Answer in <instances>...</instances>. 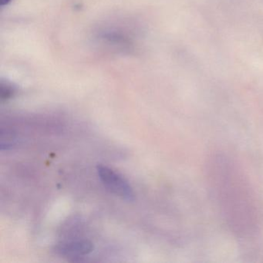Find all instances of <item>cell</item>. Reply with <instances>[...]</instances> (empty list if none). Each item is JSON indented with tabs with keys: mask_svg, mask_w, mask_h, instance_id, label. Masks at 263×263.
Listing matches in <instances>:
<instances>
[{
	"mask_svg": "<svg viewBox=\"0 0 263 263\" xmlns=\"http://www.w3.org/2000/svg\"><path fill=\"white\" fill-rule=\"evenodd\" d=\"M93 249V244L88 240H77L63 242L55 247L57 253L63 256L70 257H81L88 255Z\"/></svg>",
	"mask_w": 263,
	"mask_h": 263,
	"instance_id": "7a4b0ae2",
	"label": "cell"
},
{
	"mask_svg": "<svg viewBox=\"0 0 263 263\" xmlns=\"http://www.w3.org/2000/svg\"><path fill=\"white\" fill-rule=\"evenodd\" d=\"M13 0H0V5L1 7H5V6L9 5Z\"/></svg>",
	"mask_w": 263,
	"mask_h": 263,
	"instance_id": "3957f363",
	"label": "cell"
},
{
	"mask_svg": "<svg viewBox=\"0 0 263 263\" xmlns=\"http://www.w3.org/2000/svg\"><path fill=\"white\" fill-rule=\"evenodd\" d=\"M98 174L104 185L111 193L126 201H134L135 193L125 178L106 166L98 165Z\"/></svg>",
	"mask_w": 263,
	"mask_h": 263,
	"instance_id": "6da1fadb",
	"label": "cell"
}]
</instances>
